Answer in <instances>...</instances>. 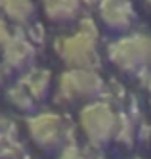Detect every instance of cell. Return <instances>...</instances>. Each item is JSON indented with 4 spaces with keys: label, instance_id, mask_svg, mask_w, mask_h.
<instances>
[{
    "label": "cell",
    "instance_id": "cell-1",
    "mask_svg": "<svg viewBox=\"0 0 151 159\" xmlns=\"http://www.w3.org/2000/svg\"><path fill=\"white\" fill-rule=\"evenodd\" d=\"M98 40V23L90 16H82L77 31L54 40V52L69 69H98L101 61Z\"/></svg>",
    "mask_w": 151,
    "mask_h": 159
},
{
    "label": "cell",
    "instance_id": "cell-2",
    "mask_svg": "<svg viewBox=\"0 0 151 159\" xmlns=\"http://www.w3.org/2000/svg\"><path fill=\"white\" fill-rule=\"evenodd\" d=\"M119 115L105 100H94L82 104L77 113L78 129L92 148H103L115 140L119 129Z\"/></svg>",
    "mask_w": 151,
    "mask_h": 159
},
{
    "label": "cell",
    "instance_id": "cell-3",
    "mask_svg": "<svg viewBox=\"0 0 151 159\" xmlns=\"http://www.w3.org/2000/svg\"><path fill=\"white\" fill-rule=\"evenodd\" d=\"M105 92V81L98 69H67L56 79V102L60 106L88 104Z\"/></svg>",
    "mask_w": 151,
    "mask_h": 159
},
{
    "label": "cell",
    "instance_id": "cell-4",
    "mask_svg": "<svg viewBox=\"0 0 151 159\" xmlns=\"http://www.w3.org/2000/svg\"><path fill=\"white\" fill-rule=\"evenodd\" d=\"M107 58L124 73H145L151 67V35L126 33L107 46Z\"/></svg>",
    "mask_w": 151,
    "mask_h": 159
},
{
    "label": "cell",
    "instance_id": "cell-5",
    "mask_svg": "<svg viewBox=\"0 0 151 159\" xmlns=\"http://www.w3.org/2000/svg\"><path fill=\"white\" fill-rule=\"evenodd\" d=\"M25 130L29 134L31 142L44 152L61 150L67 142L69 129L67 121L61 113L52 109L34 111L25 117Z\"/></svg>",
    "mask_w": 151,
    "mask_h": 159
},
{
    "label": "cell",
    "instance_id": "cell-6",
    "mask_svg": "<svg viewBox=\"0 0 151 159\" xmlns=\"http://www.w3.org/2000/svg\"><path fill=\"white\" fill-rule=\"evenodd\" d=\"M0 54H2V65L8 71L27 73L29 69L34 67L33 63L37 60V46L23 29H16L11 42Z\"/></svg>",
    "mask_w": 151,
    "mask_h": 159
},
{
    "label": "cell",
    "instance_id": "cell-7",
    "mask_svg": "<svg viewBox=\"0 0 151 159\" xmlns=\"http://www.w3.org/2000/svg\"><path fill=\"white\" fill-rule=\"evenodd\" d=\"M100 21L109 31L126 33L134 23V10L130 0H98Z\"/></svg>",
    "mask_w": 151,
    "mask_h": 159
},
{
    "label": "cell",
    "instance_id": "cell-8",
    "mask_svg": "<svg viewBox=\"0 0 151 159\" xmlns=\"http://www.w3.org/2000/svg\"><path fill=\"white\" fill-rule=\"evenodd\" d=\"M44 17L56 25H67L80 21L84 12L82 0H40Z\"/></svg>",
    "mask_w": 151,
    "mask_h": 159
},
{
    "label": "cell",
    "instance_id": "cell-9",
    "mask_svg": "<svg viewBox=\"0 0 151 159\" xmlns=\"http://www.w3.org/2000/svg\"><path fill=\"white\" fill-rule=\"evenodd\" d=\"M37 14L34 0H2L0 4V16H4L16 29L31 27V21Z\"/></svg>",
    "mask_w": 151,
    "mask_h": 159
},
{
    "label": "cell",
    "instance_id": "cell-10",
    "mask_svg": "<svg viewBox=\"0 0 151 159\" xmlns=\"http://www.w3.org/2000/svg\"><path fill=\"white\" fill-rule=\"evenodd\" d=\"M19 81L27 86L31 96L37 100V104L42 102V100H46L52 92V83H54L52 71L44 69V67H33V69H29L19 79Z\"/></svg>",
    "mask_w": 151,
    "mask_h": 159
},
{
    "label": "cell",
    "instance_id": "cell-11",
    "mask_svg": "<svg viewBox=\"0 0 151 159\" xmlns=\"http://www.w3.org/2000/svg\"><path fill=\"white\" fill-rule=\"evenodd\" d=\"M6 100H8V104H11L16 109L23 111V113H29V115L34 113V107H37V100L31 96L27 86L21 81L10 84L6 88Z\"/></svg>",
    "mask_w": 151,
    "mask_h": 159
},
{
    "label": "cell",
    "instance_id": "cell-12",
    "mask_svg": "<svg viewBox=\"0 0 151 159\" xmlns=\"http://www.w3.org/2000/svg\"><path fill=\"white\" fill-rule=\"evenodd\" d=\"M138 136L136 130V121L130 115H124L121 113L119 115V129H117V136H115V142H119L122 146H132L134 140Z\"/></svg>",
    "mask_w": 151,
    "mask_h": 159
},
{
    "label": "cell",
    "instance_id": "cell-13",
    "mask_svg": "<svg viewBox=\"0 0 151 159\" xmlns=\"http://www.w3.org/2000/svg\"><path fill=\"white\" fill-rule=\"evenodd\" d=\"M14 35H16V31L11 29V23H10L4 16H0V52H2L8 44L11 42Z\"/></svg>",
    "mask_w": 151,
    "mask_h": 159
},
{
    "label": "cell",
    "instance_id": "cell-14",
    "mask_svg": "<svg viewBox=\"0 0 151 159\" xmlns=\"http://www.w3.org/2000/svg\"><path fill=\"white\" fill-rule=\"evenodd\" d=\"M56 159H88V157L82 153V150H80L77 144L69 142V144H65L60 150V153H57Z\"/></svg>",
    "mask_w": 151,
    "mask_h": 159
},
{
    "label": "cell",
    "instance_id": "cell-15",
    "mask_svg": "<svg viewBox=\"0 0 151 159\" xmlns=\"http://www.w3.org/2000/svg\"><path fill=\"white\" fill-rule=\"evenodd\" d=\"M144 84H145V88H147V92L151 94V67L144 73Z\"/></svg>",
    "mask_w": 151,
    "mask_h": 159
},
{
    "label": "cell",
    "instance_id": "cell-16",
    "mask_svg": "<svg viewBox=\"0 0 151 159\" xmlns=\"http://www.w3.org/2000/svg\"><path fill=\"white\" fill-rule=\"evenodd\" d=\"M145 4H147V6H149V8H151V0H145Z\"/></svg>",
    "mask_w": 151,
    "mask_h": 159
},
{
    "label": "cell",
    "instance_id": "cell-17",
    "mask_svg": "<svg viewBox=\"0 0 151 159\" xmlns=\"http://www.w3.org/2000/svg\"><path fill=\"white\" fill-rule=\"evenodd\" d=\"M0 4H2V0H0Z\"/></svg>",
    "mask_w": 151,
    "mask_h": 159
}]
</instances>
